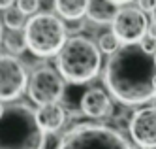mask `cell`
Returning a JSON list of instances; mask_svg holds the SVG:
<instances>
[{
  "instance_id": "1",
  "label": "cell",
  "mask_w": 156,
  "mask_h": 149,
  "mask_svg": "<svg viewBox=\"0 0 156 149\" xmlns=\"http://www.w3.org/2000/svg\"><path fill=\"white\" fill-rule=\"evenodd\" d=\"M109 95L124 106H143L156 98V61L139 42L122 43L104 70Z\"/></svg>"
},
{
  "instance_id": "2",
  "label": "cell",
  "mask_w": 156,
  "mask_h": 149,
  "mask_svg": "<svg viewBox=\"0 0 156 149\" xmlns=\"http://www.w3.org/2000/svg\"><path fill=\"white\" fill-rule=\"evenodd\" d=\"M47 132L41 129L36 110L25 102L4 106L0 113V149H45Z\"/></svg>"
},
{
  "instance_id": "3",
  "label": "cell",
  "mask_w": 156,
  "mask_h": 149,
  "mask_svg": "<svg viewBox=\"0 0 156 149\" xmlns=\"http://www.w3.org/2000/svg\"><path fill=\"white\" fill-rule=\"evenodd\" d=\"M102 68V51L87 36H72L57 53V70L68 83L83 85Z\"/></svg>"
},
{
  "instance_id": "4",
  "label": "cell",
  "mask_w": 156,
  "mask_h": 149,
  "mask_svg": "<svg viewBox=\"0 0 156 149\" xmlns=\"http://www.w3.org/2000/svg\"><path fill=\"white\" fill-rule=\"evenodd\" d=\"M55 149H136L120 130L100 123H79L66 132Z\"/></svg>"
},
{
  "instance_id": "5",
  "label": "cell",
  "mask_w": 156,
  "mask_h": 149,
  "mask_svg": "<svg viewBox=\"0 0 156 149\" xmlns=\"http://www.w3.org/2000/svg\"><path fill=\"white\" fill-rule=\"evenodd\" d=\"M66 25L53 13H34L25 25V38L32 55L55 57L66 43Z\"/></svg>"
},
{
  "instance_id": "6",
  "label": "cell",
  "mask_w": 156,
  "mask_h": 149,
  "mask_svg": "<svg viewBox=\"0 0 156 149\" xmlns=\"http://www.w3.org/2000/svg\"><path fill=\"white\" fill-rule=\"evenodd\" d=\"M64 81L66 79L58 70H55L51 66H40L28 77L27 93L36 106L53 104V102H58L64 96V89H66Z\"/></svg>"
},
{
  "instance_id": "7",
  "label": "cell",
  "mask_w": 156,
  "mask_h": 149,
  "mask_svg": "<svg viewBox=\"0 0 156 149\" xmlns=\"http://www.w3.org/2000/svg\"><path fill=\"white\" fill-rule=\"evenodd\" d=\"M28 76L23 62L13 55H0V100L9 102L25 93Z\"/></svg>"
},
{
  "instance_id": "8",
  "label": "cell",
  "mask_w": 156,
  "mask_h": 149,
  "mask_svg": "<svg viewBox=\"0 0 156 149\" xmlns=\"http://www.w3.org/2000/svg\"><path fill=\"white\" fill-rule=\"evenodd\" d=\"M113 32L122 43H136L149 30L147 15L141 8H120L113 19Z\"/></svg>"
},
{
  "instance_id": "9",
  "label": "cell",
  "mask_w": 156,
  "mask_h": 149,
  "mask_svg": "<svg viewBox=\"0 0 156 149\" xmlns=\"http://www.w3.org/2000/svg\"><path fill=\"white\" fill-rule=\"evenodd\" d=\"M128 130L133 143L141 149H156V108H141L130 117Z\"/></svg>"
},
{
  "instance_id": "10",
  "label": "cell",
  "mask_w": 156,
  "mask_h": 149,
  "mask_svg": "<svg viewBox=\"0 0 156 149\" xmlns=\"http://www.w3.org/2000/svg\"><path fill=\"white\" fill-rule=\"evenodd\" d=\"M81 113L90 119H105L113 113V104H111V98L104 89L92 87L83 93L81 96Z\"/></svg>"
},
{
  "instance_id": "11",
  "label": "cell",
  "mask_w": 156,
  "mask_h": 149,
  "mask_svg": "<svg viewBox=\"0 0 156 149\" xmlns=\"http://www.w3.org/2000/svg\"><path fill=\"white\" fill-rule=\"evenodd\" d=\"M38 121L41 125V129L45 132H57L62 129V125L66 121V111L58 102H53V104H43L38 106L36 110Z\"/></svg>"
},
{
  "instance_id": "12",
  "label": "cell",
  "mask_w": 156,
  "mask_h": 149,
  "mask_svg": "<svg viewBox=\"0 0 156 149\" xmlns=\"http://www.w3.org/2000/svg\"><path fill=\"white\" fill-rule=\"evenodd\" d=\"M117 4L111 0H88L87 15L90 21L98 23V25H105V23H113L117 15Z\"/></svg>"
},
{
  "instance_id": "13",
  "label": "cell",
  "mask_w": 156,
  "mask_h": 149,
  "mask_svg": "<svg viewBox=\"0 0 156 149\" xmlns=\"http://www.w3.org/2000/svg\"><path fill=\"white\" fill-rule=\"evenodd\" d=\"M88 0H55V9L58 15L68 19V21H77L83 15H87Z\"/></svg>"
},
{
  "instance_id": "14",
  "label": "cell",
  "mask_w": 156,
  "mask_h": 149,
  "mask_svg": "<svg viewBox=\"0 0 156 149\" xmlns=\"http://www.w3.org/2000/svg\"><path fill=\"white\" fill-rule=\"evenodd\" d=\"M4 45L12 55H21V53H25V49H28L25 32H21V30H12L9 32L4 38Z\"/></svg>"
},
{
  "instance_id": "15",
  "label": "cell",
  "mask_w": 156,
  "mask_h": 149,
  "mask_svg": "<svg viewBox=\"0 0 156 149\" xmlns=\"http://www.w3.org/2000/svg\"><path fill=\"white\" fill-rule=\"evenodd\" d=\"M4 25L9 30H21V28H25V25H27L25 13L19 8H8L4 11Z\"/></svg>"
},
{
  "instance_id": "16",
  "label": "cell",
  "mask_w": 156,
  "mask_h": 149,
  "mask_svg": "<svg viewBox=\"0 0 156 149\" xmlns=\"http://www.w3.org/2000/svg\"><path fill=\"white\" fill-rule=\"evenodd\" d=\"M120 43H122V42L117 38L115 32H105V34H102V36H100L98 47H100V51H102V53L111 55L113 51H117V49L120 47Z\"/></svg>"
},
{
  "instance_id": "17",
  "label": "cell",
  "mask_w": 156,
  "mask_h": 149,
  "mask_svg": "<svg viewBox=\"0 0 156 149\" xmlns=\"http://www.w3.org/2000/svg\"><path fill=\"white\" fill-rule=\"evenodd\" d=\"M17 8L25 15H34L40 9V0H17Z\"/></svg>"
},
{
  "instance_id": "18",
  "label": "cell",
  "mask_w": 156,
  "mask_h": 149,
  "mask_svg": "<svg viewBox=\"0 0 156 149\" xmlns=\"http://www.w3.org/2000/svg\"><path fill=\"white\" fill-rule=\"evenodd\" d=\"M139 43L143 45V49H145V51H149V53H152V55L156 53V38L152 36V34L147 32V34H145V36L141 38Z\"/></svg>"
},
{
  "instance_id": "19",
  "label": "cell",
  "mask_w": 156,
  "mask_h": 149,
  "mask_svg": "<svg viewBox=\"0 0 156 149\" xmlns=\"http://www.w3.org/2000/svg\"><path fill=\"white\" fill-rule=\"evenodd\" d=\"M139 8H141L143 11H151V13H152L154 0H139Z\"/></svg>"
},
{
  "instance_id": "20",
  "label": "cell",
  "mask_w": 156,
  "mask_h": 149,
  "mask_svg": "<svg viewBox=\"0 0 156 149\" xmlns=\"http://www.w3.org/2000/svg\"><path fill=\"white\" fill-rule=\"evenodd\" d=\"M13 2H15V0H0V9H8V8H12Z\"/></svg>"
},
{
  "instance_id": "21",
  "label": "cell",
  "mask_w": 156,
  "mask_h": 149,
  "mask_svg": "<svg viewBox=\"0 0 156 149\" xmlns=\"http://www.w3.org/2000/svg\"><path fill=\"white\" fill-rule=\"evenodd\" d=\"M113 4H117V6H122V4H130V2H133V0H111Z\"/></svg>"
},
{
  "instance_id": "22",
  "label": "cell",
  "mask_w": 156,
  "mask_h": 149,
  "mask_svg": "<svg viewBox=\"0 0 156 149\" xmlns=\"http://www.w3.org/2000/svg\"><path fill=\"white\" fill-rule=\"evenodd\" d=\"M152 21H156V0H154V8H152Z\"/></svg>"
},
{
  "instance_id": "23",
  "label": "cell",
  "mask_w": 156,
  "mask_h": 149,
  "mask_svg": "<svg viewBox=\"0 0 156 149\" xmlns=\"http://www.w3.org/2000/svg\"><path fill=\"white\" fill-rule=\"evenodd\" d=\"M4 111V106H2V100H0V113H2Z\"/></svg>"
},
{
  "instance_id": "24",
  "label": "cell",
  "mask_w": 156,
  "mask_h": 149,
  "mask_svg": "<svg viewBox=\"0 0 156 149\" xmlns=\"http://www.w3.org/2000/svg\"><path fill=\"white\" fill-rule=\"evenodd\" d=\"M0 38H2V23H0Z\"/></svg>"
},
{
  "instance_id": "25",
  "label": "cell",
  "mask_w": 156,
  "mask_h": 149,
  "mask_svg": "<svg viewBox=\"0 0 156 149\" xmlns=\"http://www.w3.org/2000/svg\"><path fill=\"white\" fill-rule=\"evenodd\" d=\"M154 61H156V53H154Z\"/></svg>"
}]
</instances>
